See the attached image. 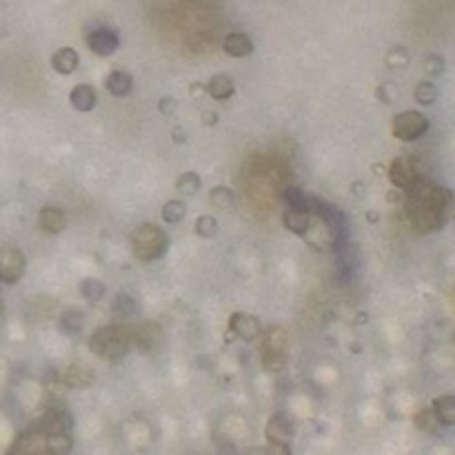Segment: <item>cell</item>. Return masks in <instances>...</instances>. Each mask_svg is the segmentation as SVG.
I'll list each match as a JSON object with an SVG mask.
<instances>
[{
  "mask_svg": "<svg viewBox=\"0 0 455 455\" xmlns=\"http://www.w3.org/2000/svg\"><path fill=\"white\" fill-rule=\"evenodd\" d=\"M444 195H447V191L424 180H420L407 191V211L411 222L420 231H435L442 226L444 209H447L449 202L444 200Z\"/></svg>",
  "mask_w": 455,
  "mask_h": 455,
  "instance_id": "obj_1",
  "label": "cell"
},
{
  "mask_svg": "<svg viewBox=\"0 0 455 455\" xmlns=\"http://www.w3.org/2000/svg\"><path fill=\"white\" fill-rule=\"evenodd\" d=\"M136 344V329L127 324H105L89 338V349L107 362L123 360Z\"/></svg>",
  "mask_w": 455,
  "mask_h": 455,
  "instance_id": "obj_2",
  "label": "cell"
},
{
  "mask_svg": "<svg viewBox=\"0 0 455 455\" xmlns=\"http://www.w3.org/2000/svg\"><path fill=\"white\" fill-rule=\"evenodd\" d=\"M129 240H131L134 255L142 262L162 260L171 246V240H169V235H167V231L160 229L158 224H151V222L136 226L129 235Z\"/></svg>",
  "mask_w": 455,
  "mask_h": 455,
  "instance_id": "obj_3",
  "label": "cell"
},
{
  "mask_svg": "<svg viewBox=\"0 0 455 455\" xmlns=\"http://www.w3.org/2000/svg\"><path fill=\"white\" fill-rule=\"evenodd\" d=\"M260 344V362L266 371H282L289 360V338L282 326H269L262 331Z\"/></svg>",
  "mask_w": 455,
  "mask_h": 455,
  "instance_id": "obj_4",
  "label": "cell"
},
{
  "mask_svg": "<svg viewBox=\"0 0 455 455\" xmlns=\"http://www.w3.org/2000/svg\"><path fill=\"white\" fill-rule=\"evenodd\" d=\"M431 129V120L422 112H415V109H407L393 118L391 123V131L393 136L402 142H415L429 134Z\"/></svg>",
  "mask_w": 455,
  "mask_h": 455,
  "instance_id": "obj_5",
  "label": "cell"
},
{
  "mask_svg": "<svg viewBox=\"0 0 455 455\" xmlns=\"http://www.w3.org/2000/svg\"><path fill=\"white\" fill-rule=\"evenodd\" d=\"M5 455H56V451L52 442H49L47 433L36 427H29L27 431H21L16 435Z\"/></svg>",
  "mask_w": 455,
  "mask_h": 455,
  "instance_id": "obj_6",
  "label": "cell"
},
{
  "mask_svg": "<svg viewBox=\"0 0 455 455\" xmlns=\"http://www.w3.org/2000/svg\"><path fill=\"white\" fill-rule=\"evenodd\" d=\"M25 269H27L25 253L18 246H9V244L0 246V282L3 284L21 282Z\"/></svg>",
  "mask_w": 455,
  "mask_h": 455,
  "instance_id": "obj_7",
  "label": "cell"
},
{
  "mask_svg": "<svg viewBox=\"0 0 455 455\" xmlns=\"http://www.w3.org/2000/svg\"><path fill=\"white\" fill-rule=\"evenodd\" d=\"M85 43L96 56L107 58V56L118 52V47H120V34H118L114 27L98 25V27L87 29L85 32Z\"/></svg>",
  "mask_w": 455,
  "mask_h": 455,
  "instance_id": "obj_8",
  "label": "cell"
},
{
  "mask_svg": "<svg viewBox=\"0 0 455 455\" xmlns=\"http://www.w3.org/2000/svg\"><path fill=\"white\" fill-rule=\"evenodd\" d=\"M34 427L41 429L43 433H49V435H54V433H72V429H74V415L69 413V409L63 407V404H49Z\"/></svg>",
  "mask_w": 455,
  "mask_h": 455,
  "instance_id": "obj_9",
  "label": "cell"
},
{
  "mask_svg": "<svg viewBox=\"0 0 455 455\" xmlns=\"http://www.w3.org/2000/svg\"><path fill=\"white\" fill-rule=\"evenodd\" d=\"M389 180L393 184V189L409 191L411 187H415L422 180V176L418 167H415V160H411L407 156H398L389 165Z\"/></svg>",
  "mask_w": 455,
  "mask_h": 455,
  "instance_id": "obj_10",
  "label": "cell"
},
{
  "mask_svg": "<svg viewBox=\"0 0 455 455\" xmlns=\"http://www.w3.org/2000/svg\"><path fill=\"white\" fill-rule=\"evenodd\" d=\"M229 333L238 340L255 342L262 335V324L251 313L235 311V313H231V318H229Z\"/></svg>",
  "mask_w": 455,
  "mask_h": 455,
  "instance_id": "obj_11",
  "label": "cell"
},
{
  "mask_svg": "<svg viewBox=\"0 0 455 455\" xmlns=\"http://www.w3.org/2000/svg\"><path fill=\"white\" fill-rule=\"evenodd\" d=\"M293 435H295L293 420L286 413H273L271 418L266 420V427H264L266 444H289L291 447Z\"/></svg>",
  "mask_w": 455,
  "mask_h": 455,
  "instance_id": "obj_12",
  "label": "cell"
},
{
  "mask_svg": "<svg viewBox=\"0 0 455 455\" xmlns=\"http://www.w3.org/2000/svg\"><path fill=\"white\" fill-rule=\"evenodd\" d=\"M67 226V213L61 207H43L38 213V229L45 235H58Z\"/></svg>",
  "mask_w": 455,
  "mask_h": 455,
  "instance_id": "obj_13",
  "label": "cell"
},
{
  "mask_svg": "<svg viewBox=\"0 0 455 455\" xmlns=\"http://www.w3.org/2000/svg\"><path fill=\"white\" fill-rule=\"evenodd\" d=\"M94 378L96 375L92 367H87L83 362H74V364H69L67 371L61 375V382L67 389H87L94 384Z\"/></svg>",
  "mask_w": 455,
  "mask_h": 455,
  "instance_id": "obj_14",
  "label": "cell"
},
{
  "mask_svg": "<svg viewBox=\"0 0 455 455\" xmlns=\"http://www.w3.org/2000/svg\"><path fill=\"white\" fill-rule=\"evenodd\" d=\"M69 105H72L78 114H89L94 112L96 105H98V92L87 83H81L72 89L69 94Z\"/></svg>",
  "mask_w": 455,
  "mask_h": 455,
  "instance_id": "obj_15",
  "label": "cell"
},
{
  "mask_svg": "<svg viewBox=\"0 0 455 455\" xmlns=\"http://www.w3.org/2000/svg\"><path fill=\"white\" fill-rule=\"evenodd\" d=\"M204 87H207V96L213 98V100H218V103L229 100V98H233V94H235V83L229 74L211 76L209 83H204Z\"/></svg>",
  "mask_w": 455,
  "mask_h": 455,
  "instance_id": "obj_16",
  "label": "cell"
},
{
  "mask_svg": "<svg viewBox=\"0 0 455 455\" xmlns=\"http://www.w3.org/2000/svg\"><path fill=\"white\" fill-rule=\"evenodd\" d=\"M311 220H313V215H311V211H306V209H289V207H286L284 213H282L284 229L295 233V235H306V233H309Z\"/></svg>",
  "mask_w": 455,
  "mask_h": 455,
  "instance_id": "obj_17",
  "label": "cell"
},
{
  "mask_svg": "<svg viewBox=\"0 0 455 455\" xmlns=\"http://www.w3.org/2000/svg\"><path fill=\"white\" fill-rule=\"evenodd\" d=\"M222 49H224V54L226 56H231V58H246V56H251L253 54V41L246 34H242V32H231V34H226L224 36V41H222Z\"/></svg>",
  "mask_w": 455,
  "mask_h": 455,
  "instance_id": "obj_18",
  "label": "cell"
},
{
  "mask_svg": "<svg viewBox=\"0 0 455 455\" xmlns=\"http://www.w3.org/2000/svg\"><path fill=\"white\" fill-rule=\"evenodd\" d=\"M105 87L114 98H127L134 92V78L125 69H114V72H109Z\"/></svg>",
  "mask_w": 455,
  "mask_h": 455,
  "instance_id": "obj_19",
  "label": "cell"
},
{
  "mask_svg": "<svg viewBox=\"0 0 455 455\" xmlns=\"http://www.w3.org/2000/svg\"><path fill=\"white\" fill-rule=\"evenodd\" d=\"M78 65H81V56H78L74 47H61V49H56L52 56V69L61 76L74 74Z\"/></svg>",
  "mask_w": 455,
  "mask_h": 455,
  "instance_id": "obj_20",
  "label": "cell"
},
{
  "mask_svg": "<svg viewBox=\"0 0 455 455\" xmlns=\"http://www.w3.org/2000/svg\"><path fill=\"white\" fill-rule=\"evenodd\" d=\"M431 409L442 427H455V395H440L433 400Z\"/></svg>",
  "mask_w": 455,
  "mask_h": 455,
  "instance_id": "obj_21",
  "label": "cell"
},
{
  "mask_svg": "<svg viewBox=\"0 0 455 455\" xmlns=\"http://www.w3.org/2000/svg\"><path fill=\"white\" fill-rule=\"evenodd\" d=\"M85 324V313L78 306H69V309L61 315V329L69 335H76L83 331Z\"/></svg>",
  "mask_w": 455,
  "mask_h": 455,
  "instance_id": "obj_22",
  "label": "cell"
},
{
  "mask_svg": "<svg viewBox=\"0 0 455 455\" xmlns=\"http://www.w3.org/2000/svg\"><path fill=\"white\" fill-rule=\"evenodd\" d=\"M200 189H202V178H200V173L184 171V173L178 176L176 191L180 193V195H195Z\"/></svg>",
  "mask_w": 455,
  "mask_h": 455,
  "instance_id": "obj_23",
  "label": "cell"
},
{
  "mask_svg": "<svg viewBox=\"0 0 455 455\" xmlns=\"http://www.w3.org/2000/svg\"><path fill=\"white\" fill-rule=\"evenodd\" d=\"M413 100L420 107H431L438 100V87L433 81H420L413 89Z\"/></svg>",
  "mask_w": 455,
  "mask_h": 455,
  "instance_id": "obj_24",
  "label": "cell"
},
{
  "mask_svg": "<svg viewBox=\"0 0 455 455\" xmlns=\"http://www.w3.org/2000/svg\"><path fill=\"white\" fill-rule=\"evenodd\" d=\"M409 63H411V52L404 45H393L387 52V58H384V65L389 69H404L409 67Z\"/></svg>",
  "mask_w": 455,
  "mask_h": 455,
  "instance_id": "obj_25",
  "label": "cell"
},
{
  "mask_svg": "<svg viewBox=\"0 0 455 455\" xmlns=\"http://www.w3.org/2000/svg\"><path fill=\"white\" fill-rule=\"evenodd\" d=\"M112 313L118 315L120 320L131 318V315L136 313V300L129 293H116V298L112 302Z\"/></svg>",
  "mask_w": 455,
  "mask_h": 455,
  "instance_id": "obj_26",
  "label": "cell"
},
{
  "mask_svg": "<svg viewBox=\"0 0 455 455\" xmlns=\"http://www.w3.org/2000/svg\"><path fill=\"white\" fill-rule=\"evenodd\" d=\"M81 293L83 298L89 300V302H100L107 293V286L103 280H96V278H85L81 282Z\"/></svg>",
  "mask_w": 455,
  "mask_h": 455,
  "instance_id": "obj_27",
  "label": "cell"
},
{
  "mask_svg": "<svg viewBox=\"0 0 455 455\" xmlns=\"http://www.w3.org/2000/svg\"><path fill=\"white\" fill-rule=\"evenodd\" d=\"M209 202L213 207H218V209H229V207H233V202H235V193L226 184H218L209 191Z\"/></svg>",
  "mask_w": 455,
  "mask_h": 455,
  "instance_id": "obj_28",
  "label": "cell"
},
{
  "mask_svg": "<svg viewBox=\"0 0 455 455\" xmlns=\"http://www.w3.org/2000/svg\"><path fill=\"white\" fill-rule=\"evenodd\" d=\"M160 215L167 224H180L187 218V204L182 200H169V202H165Z\"/></svg>",
  "mask_w": 455,
  "mask_h": 455,
  "instance_id": "obj_29",
  "label": "cell"
},
{
  "mask_svg": "<svg viewBox=\"0 0 455 455\" xmlns=\"http://www.w3.org/2000/svg\"><path fill=\"white\" fill-rule=\"evenodd\" d=\"M193 231H195L198 238H202V240L215 238V235H218V220H215L213 215H209V213L198 215V220L193 224Z\"/></svg>",
  "mask_w": 455,
  "mask_h": 455,
  "instance_id": "obj_30",
  "label": "cell"
},
{
  "mask_svg": "<svg viewBox=\"0 0 455 455\" xmlns=\"http://www.w3.org/2000/svg\"><path fill=\"white\" fill-rule=\"evenodd\" d=\"M282 198H284V204L289 207V209H306L309 211V195H306L300 187H286Z\"/></svg>",
  "mask_w": 455,
  "mask_h": 455,
  "instance_id": "obj_31",
  "label": "cell"
},
{
  "mask_svg": "<svg viewBox=\"0 0 455 455\" xmlns=\"http://www.w3.org/2000/svg\"><path fill=\"white\" fill-rule=\"evenodd\" d=\"M422 69H424V74H427V76L440 78L444 72H447V61H444L440 54H429L427 58H424Z\"/></svg>",
  "mask_w": 455,
  "mask_h": 455,
  "instance_id": "obj_32",
  "label": "cell"
},
{
  "mask_svg": "<svg viewBox=\"0 0 455 455\" xmlns=\"http://www.w3.org/2000/svg\"><path fill=\"white\" fill-rule=\"evenodd\" d=\"M413 422H415V427L422 429V431H427V433H433L435 429L440 427V422H438V418H435L433 409H420L418 413H415Z\"/></svg>",
  "mask_w": 455,
  "mask_h": 455,
  "instance_id": "obj_33",
  "label": "cell"
},
{
  "mask_svg": "<svg viewBox=\"0 0 455 455\" xmlns=\"http://www.w3.org/2000/svg\"><path fill=\"white\" fill-rule=\"evenodd\" d=\"M375 98L384 105H393L395 100H398V87H395L393 83H382L378 89H375Z\"/></svg>",
  "mask_w": 455,
  "mask_h": 455,
  "instance_id": "obj_34",
  "label": "cell"
},
{
  "mask_svg": "<svg viewBox=\"0 0 455 455\" xmlns=\"http://www.w3.org/2000/svg\"><path fill=\"white\" fill-rule=\"evenodd\" d=\"M178 109V100L173 96H162L160 100H158V112H160L165 118H171Z\"/></svg>",
  "mask_w": 455,
  "mask_h": 455,
  "instance_id": "obj_35",
  "label": "cell"
},
{
  "mask_svg": "<svg viewBox=\"0 0 455 455\" xmlns=\"http://www.w3.org/2000/svg\"><path fill=\"white\" fill-rule=\"evenodd\" d=\"M264 455H293L289 444H266Z\"/></svg>",
  "mask_w": 455,
  "mask_h": 455,
  "instance_id": "obj_36",
  "label": "cell"
},
{
  "mask_svg": "<svg viewBox=\"0 0 455 455\" xmlns=\"http://www.w3.org/2000/svg\"><path fill=\"white\" fill-rule=\"evenodd\" d=\"M218 120H220V118H218V114L215 112H202V116H200V123L204 125V127H215L218 125Z\"/></svg>",
  "mask_w": 455,
  "mask_h": 455,
  "instance_id": "obj_37",
  "label": "cell"
},
{
  "mask_svg": "<svg viewBox=\"0 0 455 455\" xmlns=\"http://www.w3.org/2000/svg\"><path fill=\"white\" fill-rule=\"evenodd\" d=\"M189 92H191V96L195 98V100H200L202 96H207V87H204V83H191Z\"/></svg>",
  "mask_w": 455,
  "mask_h": 455,
  "instance_id": "obj_38",
  "label": "cell"
},
{
  "mask_svg": "<svg viewBox=\"0 0 455 455\" xmlns=\"http://www.w3.org/2000/svg\"><path fill=\"white\" fill-rule=\"evenodd\" d=\"M171 140H173L176 145H184V142H187V134L182 131V127H176L173 134H171Z\"/></svg>",
  "mask_w": 455,
  "mask_h": 455,
  "instance_id": "obj_39",
  "label": "cell"
},
{
  "mask_svg": "<svg viewBox=\"0 0 455 455\" xmlns=\"http://www.w3.org/2000/svg\"><path fill=\"white\" fill-rule=\"evenodd\" d=\"M367 222L369 224H378L380 222V213L378 211H367Z\"/></svg>",
  "mask_w": 455,
  "mask_h": 455,
  "instance_id": "obj_40",
  "label": "cell"
},
{
  "mask_svg": "<svg viewBox=\"0 0 455 455\" xmlns=\"http://www.w3.org/2000/svg\"><path fill=\"white\" fill-rule=\"evenodd\" d=\"M362 189H364V184H362V182L358 180V182L353 184V189H351V191H353L355 195H360V193H362Z\"/></svg>",
  "mask_w": 455,
  "mask_h": 455,
  "instance_id": "obj_41",
  "label": "cell"
},
{
  "mask_svg": "<svg viewBox=\"0 0 455 455\" xmlns=\"http://www.w3.org/2000/svg\"><path fill=\"white\" fill-rule=\"evenodd\" d=\"M0 318H3V300H0Z\"/></svg>",
  "mask_w": 455,
  "mask_h": 455,
  "instance_id": "obj_42",
  "label": "cell"
},
{
  "mask_svg": "<svg viewBox=\"0 0 455 455\" xmlns=\"http://www.w3.org/2000/svg\"><path fill=\"white\" fill-rule=\"evenodd\" d=\"M453 222H455V218H453Z\"/></svg>",
  "mask_w": 455,
  "mask_h": 455,
  "instance_id": "obj_43",
  "label": "cell"
}]
</instances>
